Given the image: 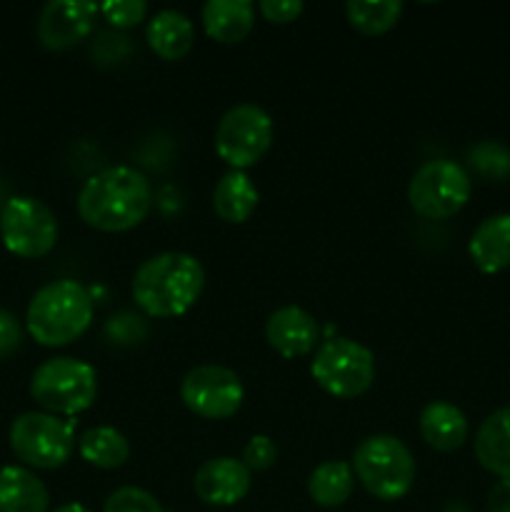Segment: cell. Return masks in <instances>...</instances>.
<instances>
[{
  "label": "cell",
  "instance_id": "cell-22",
  "mask_svg": "<svg viewBox=\"0 0 510 512\" xmlns=\"http://www.w3.org/2000/svg\"><path fill=\"white\" fill-rule=\"evenodd\" d=\"M353 488V465L345 460H325L308 478V495L320 508H340L353 495Z\"/></svg>",
  "mask_w": 510,
  "mask_h": 512
},
{
  "label": "cell",
  "instance_id": "cell-25",
  "mask_svg": "<svg viewBox=\"0 0 510 512\" xmlns=\"http://www.w3.org/2000/svg\"><path fill=\"white\" fill-rule=\"evenodd\" d=\"M470 163L485 178L503 180L510 175V150L500 143H480L470 150Z\"/></svg>",
  "mask_w": 510,
  "mask_h": 512
},
{
  "label": "cell",
  "instance_id": "cell-8",
  "mask_svg": "<svg viewBox=\"0 0 510 512\" xmlns=\"http://www.w3.org/2000/svg\"><path fill=\"white\" fill-rule=\"evenodd\" d=\"M470 175L455 160H428L408 183V203L420 218L445 220L465 208L470 200Z\"/></svg>",
  "mask_w": 510,
  "mask_h": 512
},
{
  "label": "cell",
  "instance_id": "cell-9",
  "mask_svg": "<svg viewBox=\"0 0 510 512\" xmlns=\"http://www.w3.org/2000/svg\"><path fill=\"white\" fill-rule=\"evenodd\" d=\"M273 143V120L263 108L240 103L220 118L215 128V153L233 170L258 163Z\"/></svg>",
  "mask_w": 510,
  "mask_h": 512
},
{
  "label": "cell",
  "instance_id": "cell-26",
  "mask_svg": "<svg viewBox=\"0 0 510 512\" xmlns=\"http://www.w3.org/2000/svg\"><path fill=\"white\" fill-rule=\"evenodd\" d=\"M103 512H165L163 505L155 500V495H150L148 490L133 488V485H125V488L113 490L105 500Z\"/></svg>",
  "mask_w": 510,
  "mask_h": 512
},
{
  "label": "cell",
  "instance_id": "cell-28",
  "mask_svg": "<svg viewBox=\"0 0 510 512\" xmlns=\"http://www.w3.org/2000/svg\"><path fill=\"white\" fill-rule=\"evenodd\" d=\"M275 460H278V448H275V443L268 435H253V438L248 440V445H245L243 450V463L250 473H253V470L273 468Z\"/></svg>",
  "mask_w": 510,
  "mask_h": 512
},
{
  "label": "cell",
  "instance_id": "cell-2",
  "mask_svg": "<svg viewBox=\"0 0 510 512\" xmlns=\"http://www.w3.org/2000/svg\"><path fill=\"white\" fill-rule=\"evenodd\" d=\"M205 288V270L198 258L178 250L158 253L140 263L133 275V300L150 318L185 315Z\"/></svg>",
  "mask_w": 510,
  "mask_h": 512
},
{
  "label": "cell",
  "instance_id": "cell-12",
  "mask_svg": "<svg viewBox=\"0 0 510 512\" xmlns=\"http://www.w3.org/2000/svg\"><path fill=\"white\" fill-rule=\"evenodd\" d=\"M100 5L90 0H50L38 18V38L48 50H68L90 35Z\"/></svg>",
  "mask_w": 510,
  "mask_h": 512
},
{
  "label": "cell",
  "instance_id": "cell-24",
  "mask_svg": "<svg viewBox=\"0 0 510 512\" xmlns=\"http://www.w3.org/2000/svg\"><path fill=\"white\" fill-rule=\"evenodd\" d=\"M403 13L400 0H348L345 15L348 23L363 35H385Z\"/></svg>",
  "mask_w": 510,
  "mask_h": 512
},
{
  "label": "cell",
  "instance_id": "cell-19",
  "mask_svg": "<svg viewBox=\"0 0 510 512\" xmlns=\"http://www.w3.org/2000/svg\"><path fill=\"white\" fill-rule=\"evenodd\" d=\"M50 495L43 480L28 468H0V512H48Z\"/></svg>",
  "mask_w": 510,
  "mask_h": 512
},
{
  "label": "cell",
  "instance_id": "cell-31",
  "mask_svg": "<svg viewBox=\"0 0 510 512\" xmlns=\"http://www.w3.org/2000/svg\"><path fill=\"white\" fill-rule=\"evenodd\" d=\"M488 512H510V480H498L485 500Z\"/></svg>",
  "mask_w": 510,
  "mask_h": 512
},
{
  "label": "cell",
  "instance_id": "cell-27",
  "mask_svg": "<svg viewBox=\"0 0 510 512\" xmlns=\"http://www.w3.org/2000/svg\"><path fill=\"white\" fill-rule=\"evenodd\" d=\"M100 13L115 28H135L140 20H145L148 3L145 0H108V3L100 5Z\"/></svg>",
  "mask_w": 510,
  "mask_h": 512
},
{
  "label": "cell",
  "instance_id": "cell-20",
  "mask_svg": "<svg viewBox=\"0 0 510 512\" xmlns=\"http://www.w3.org/2000/svg\"><path fill=\"white\" fill-rule=\"evenodd\" d=\"M148 45L158 58L180 60L190 53L195 40L193 23L180 10H160L148 23Z\"/></svg>",
  "mask_w": 510,
  "mask_h": 512
},
{
  "label": "cell",
  "instance_id": "cell-32",
  "mask_svg": "<svg viewBox=\"0 0 510 512\" xmlns=\"http://www.w3.org/2000/svg\"><path fill=\"white\" fill-rule=\"evenodd\" d=\"M53 512H90V510L85 508L83 503H65V505H60V508H55Z\"/></svg>",
  "mask_w": 510,
  "mask_h": 512
},
{
  "label": "cell",
  "instance_id": "cell-7",
  "mask_svg": "<svg viewBox=\"0 0 510 512\" xmlns=\"http://www.w3.org/2000/svg\"><path fill=\"white\" fill-rule=\"evenodd\" d=\"M10 448L25 465L55 470L65 465L75 448V420L50 413H23L10 425Z\"/></svg>",
  "mask_w": 510,
  "mask_h": 512
},
{
  "label": "cell",
  "instance_id": "cell-18",
  "mask_svg": "<svg viewBox=\"0 0 510 512\" xmlns=\"http://www.w3.org/2000/svg\"><path fill=\"white\" fill-rule=\"evenodd\" d=\"M475 458L488 473L510 480V408L495 410L475 435Z\"/></svg>",
  "mask_w": 510,
  "mask_h": 512
},
{
  "label": "cell",
  "instance_id": "cell-4",
  "mask_svg": "<svg viewBox=\"0 0 510 512\" xmlns=\"http://www.w3.org/2000/svg\"><path fill=\"white\" fill-rule=\"evenodd\" d=\"M353 473L373 498L393 503L405 498L415 485V458L395 435H368L353 450Z\"/></svg>",
  "mask_w": 510,
  "mask_h": 512
},
{
  "label": "cell",
  "instance_id": "cell-30",
  "mask_svg": "<svg viewBox=\"0 0 510 512\" xmlns=\"http://www.w3.org/2000/svg\"><path fill=\"white\" fill-rule=\"evenodd\" d=\"M20 340H23V325L10 310L0 308V360L10 358L20 348Z\"/></svg>",
  "mask_w": 510,
  "mask_h": 512
},
{
  "label": "cell",
  "instance_id": "cell-14",
  "mask_svg": "<svg viewBox=\"0 0 510 512\" xmlns=\"http://www.w3.org/2000/svg\"><path fill=\"white\" fill-rule=\"evenodd\" d=\"M265 340L283 358H303L318 348L320 325L308 310L298 308V305H285V308L270 313L268 323H265Z\"/></svg>",
  "mask_w": 510,
  "mask_h": 512
},
{
  "label": "cell",
  "instance_id": "cell-5",
  "mask_svg": "<svg viewBox=\"0 0 510 512\" xmlns=\"http://www.w3.org/2000/svg\"><path fill=\"white\" fill-rule=\"evenodd\" d=\"M30 395L50 415H78L98 398V373L75 358H50L30 378Z\"/></svg>",
  "mask_w": 510,
  "mask_h": 512
},
{
  "label": "cell",
  "instance_id": "cell-10",
  "mask_svg": "<svg viewBox=\"0 0 510 512\" xmlns=\"http://www.w3.org/2000/svg\"><path fill=\"white\" fill-rule=\"evenodd\" d=\"M0 238L13 255L43 258L58 243V220L43 200L15 195L0 210Z\"/></svg>",
  "mask_w": 510,
  "mask_h": 512
},
{
  "label": "cell",
  "instance_id": "cell-3",
  "mask_svg": "<svg viewBox=\"0 0 510 512\" xmlns=\"http://www.w3.org/2000/svg\"><path fill=\"white\" fill-rule=\"evenodd\" d=\"M93 320V295L78 280H53L33 295L25 315L28 333L45 348L78 340Z\"/></svg>",
  "mask_w": 510,
  "mask_h": 512
},
{
  "label": "cell",
  "instance_id": "cell-29",
  "mask_svg": "<svg viewBox=\"0 0 510 512\" xmlns=\"http://www.w3.org/2000/svg\"><path fill=\"white\" fill-rule=\"evenodd\" d=\"M258 8L260 13H263V18L270 20V23L288 25L300 18L305 5L300 3V0H260Z\"/></svg>",
  "mask_w": 510,
  "mask_h": 512
},
{
  "label": "cell",
  "instance_id": "cell-17",
  "mask_svg": "<svg viewBox=\"0 0 510 512\" xmlns=\"http://www.w3.org/2000/svg\"><path fill=\"white\" fill-rule=\"evenodd\" d=\"M420 435L438 453H453L468 440V418L453 403L435 400L420 413Z\"/></svg>",
  "mask_w": 510,
  "mask_h": 512
},
{
  "label": "cell",
  "instance_id": "cell-15",
  "mask_svg": "<svg viewBox=\"0 0 510 512\" xmlns=\"http://www.w3.org/2000/svg\"><path fill=\"white\" fill-rule=\"evenodd\" d=\"M468 253L475 268L485 275L510 268V213L485 218L470 235Z\"/></svg>",
  "mask_w": 510,
  "mask_h": 512
},
{
  "label": "cell",
  "instance_id": "cell-6",
  "mask_svg": "<svg viewBox=\"0 0 510 512\" xmlns=\"http://www.w3.org/2000/svg\"><path fill=\"white\" fill-rule=\"evenodd\" d=\"M310 375L333 398H358L375 380V355L355 340L328 338L315 350Z\"/></svg>",
  "mask_w": 510,
  "mask_h": 512
},
{
  "label": "cell",
  "instance_id": "cell-11",
  "mask_svg": "<svg viewBox=\"0 0 510 512\" xmlns=\"http://www.w3.org/2000/svg\"><path fill=\"white\" fill-rule=\"evenodd\" d=\"M245 398L238 373L223 365H195L180 380V400L205 420L233 418Z\"/></svg>",
  "mask_w": 510,
  "mask_h": 512
},
{
  "label": "cell",
  "instance_id": "cell-21",
  "mask_svg": "<svg viewBox=\"0 0 510 512\" xmlns=\"http://www.w3.org/2000/svg\"><path fill=\"white\" fill-rule=\"evenodd\" d=\"M258 188L243 170H228L213 188L215 215L225 223H245L258 208Z\"/></svg>",
  "mask_w": 510,
  "mask_h": 512
},
{
  "label": "cell",
  "instance_id": "cell-13",
  "mask_svg": "<svg viewBox=\"0 0 510 512\" xmlns=\"http://www.w3.org/2000/svg\"><path fill=\"white\" fill-rule=\"evenodd\" d=\"M250 470L243 460L213 458L205 460L193 480V490L205 505L230 508L250 493Z\"/></svg>",
  "mask_w": 510,
  "mask_h": 512
},
{
  "label": "cell",
  "instance_id": "cell-16",
  "mask_svg": "<svg viewBox=\"0 0 510 512\" xmlns=\"http://www.w3.org/2000/svg\"><path fill=\"white\" fill-rule=\"evenodd\" d=\"M255 25V8L250 0H208L203 5V28L215 43H243Z\"/></svg>",
  "mask_w": 510,
  "mask_h": 512
},
{
  "label": "cell",
  "instance_id": "cell-23",
  "mask_svg": "<svg viewBox=\"0 0 510 512\" xmlns=\"http://www.w3.org/2000/svg\"><path fill=\"white\" fill-rule=\"evenodd\" d=\"M78 453L88 465H95L100 470H115L128 463L130 443L120 430L100 425V428H90L80 435Z\"/></svg>",
  "mask_w": 510,
  "mask_h": 512
},
{
  "label": "cell",
  "instance_id": "cell-1",
  "mask_svg": "<svg viewBox=\"0 0 510 512\" xmlns=\"http://www.w3.org/2000/svg\"><path fill=\"white\" fill-rule=\"evenodd\" d=\"M153 188L140 170L115 165L85 180L78 195V213L85 225L103 233H125L148 218Z\"/></svg>",
  "mask_w": 510,
  "mask_h": 512
}]
</instances>
